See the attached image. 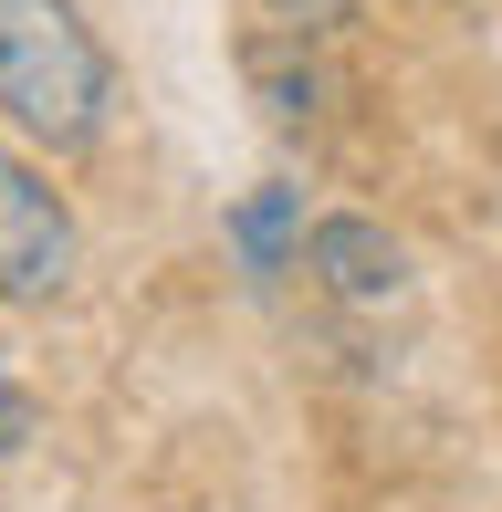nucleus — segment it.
<instances>
[{"label": "nucleus", "mask_w": 502, "mask_h": 512, "mask_svg": "<svg viewBox=\"0 0 502 512\" xmlns=\"http://www.w3.org/2000/svg\"><path fill=\"white\" fill-rule=\"evenodd\" d=\"M105 105H116V63L95 21L74 0H0V115L32 147L84 157L105 136Z\"/></svg>", "instance_id": "f257e3e1"}, {"label": "nucleus", "mask_w": 502, "mask_h": 512, "mask_svg": "<svg viewBox=\"0 0 502 512\" xmlns=\"http://www.w3.org/2000/svg\"><path fill=\"white\" fill-rule=\"evenodd\" d=\"M84 241H74V209L63 189L32 168V157L0 147V304H53L74 283Z\"/></svg>", "instance_id": "f03ea898"}, {"label": "nucleus", "mask_w": 502, "mask_h": 512, "mask_svg": "<svg viewBox=\"0 0 502 512\" xmlns=\"http://www.w3.org/2000/svg\"><path fill=\"white\" fill-rule=\"evenodd\" d=\"M304 272L335 293V304H387V293H408V251L387 241L377 220H314Z\"/></svg>", "instance_id": "7ed1b4c3"}, {"label": "nucleus", "mask_w": 502, "mask_h": 512, "mask_svg": "<svg viewBox=\"0 0 502 512\" xmlns=\"http://www.w3.org/2000/svg\"><path fill=\"white\" fill-rule=\"evenodd\" d=\"M241 63H251V84H262L272 126H314V115H325V74L304 63V42H251Z\"/></svg>", "instance_id": "20e7f679"}, {"label": "nucleus", "mask_w": 502, "mask_h": 512, "mask_svg": "<svg viewBox=\"0 0 502 512\" xmlns=\"http://www.w3.org/2000/svg\"><path fill=\"white\" fill-rule=\"evenodd\" d=\"M293 220H304V189H251V199H241V220H231L241 262H251V272H283V251H293Z\"/></svg>", "instance_id": "39448f33"}, {"label": "nucleus", "mask_w": 502, "mask_h": 512, "mask_svg": "<svg viewBox=\"0 0 502 512\" xmlns=\"http://www.w3.org/2000/svg\"><path fill=\"white\" fill-rule=\"evenodd\" d=\"M262 11H272V32H283V42H335V32L356 21V0H262Z\"/></svg>", "instance_id": "423d86ee"}]
</instances>
